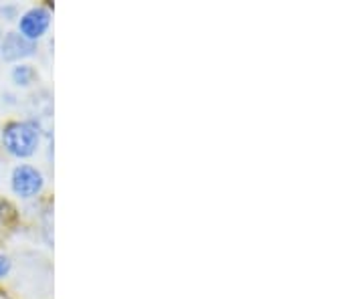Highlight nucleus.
<instances>
[{
  "label": "nucleus",
  "instance_id": "f257e3e1",
  "mask_svg": "<svg viewBox=\"0 0 364 299\" xmlns=\"http://www.w3.org/2000/svg\"><path fill=\"white\" fill-rule=\"evenodd\" d=\"M2 143L9 154L28 158L37 152L41 143V128L35 121H11L2 130Z\"/></svg>",
  "mask_w": 364,
  "mask_h": 299
},
{
  "label": "nucleus",
  "instance_id": "f03ea898",
  "mask_svg": "<svg viewBox=\"0 0 364 299\" xmlns=\"http://www.w3.org/2000/svg\"><path fill=\"white\" fill-rule=\"evenodd\" d=\"M11 186H13V192L16 196L35 198L45 188V176H43V172L39 168H35L31 164H18L13 170Z\"/></svg>",
  "mask_w": 364,
  "mask_h": 299
},
{
  "label": "nucleus",
  "instance_id": "7ed1b4c3",
  "mask_svg": "<svg viewBox=\"0 0 364 299\" xmlns=\"http://www.w3.org/2000/svg\"><path fill=\"white\" fill-rule=\"evenodd\" d=\"M51 25V13L45 6H35L18 18V35L35 43L41 39Z\"/></svg>",
  "mask_w": 364,
  "mask_h": 299
},
{
  "label": "nucleus",
  "instance_id": "20e7f679",
  "mask_svg": "<svg viewBox=\"0 0 364 299\" xmlns=\"http://www.w3.org/2000/svg\"><path fill=\"white\" fill-rule=\"evenodd\" d=\"M35 53V43L26 40L18 33H9L0 43V55L6 61H18L23 57H31Z\"/></svg>",
  "mask_w": 364,
  "mask_h": 299
},
{
  "label": "nucleus",
  "instance_id": "39448f33",
  "mask_svg": "<svg viewBox=\"0 0 364 299\" xmlns=\"http://www.w3.org/2000/svg\"><path fill=\"white\" fill-rule=\"evenodd\" d=\"M35 77H37L35 69L31 65H25V63L14 65L13 71H11V79H13L16 85H21V87H28L35 81Z\"/></svg>",
  "mask_w": 364,
  "mask_h": 299
},
{
  "label": "nucleus",
  "instance_id": "423d86ee",
  "mask_svg": "<svg viewBox=\"0 0 364 299\" xmlns=\"http://www.w3.org/2000/svg\"><path fill=\"white\" fill-rule=\"evenodd\" d=\"M11 273V259L6 255H0V277H6Z\"/></svg>",
  "mask_w": 364,
  "mask_h": 299
},
{
  "label": "nucleus",
  "instance_id": "0eeeda50",
  "mask_svg": "<svg viewBox=\"0 0 364 299\" xmlns=\"http://www.w3.org/2000/svg\"><path fill=\"white\" fill-rule=\"evenodd\" d=\"M0 43H2V37H0Z\"/></svg>",
  "mask_w": 364,
  "mask_h": 299
}]
</instances>
